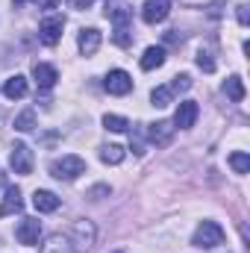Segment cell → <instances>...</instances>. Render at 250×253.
Wrapping results in <instances>:
<instances>
[{
	"label": "cell",
	"mask_w": 250,
	"mask_h": 253,
	"mask_svg": "<svg viewBox=\"0 0 250 253\" xmlns=\"http://www.w3.org/2000/svg\"><path fill=\"white\" fill-rule=\"evenodd\" d=\"M100 159L106 165H121L124 162V147L121 144H103L100 147Z\"/></svg>",
	"instance_id": "d6986e66"
},
{
	"label": "cell",
	"mask_w": 250,
	"mask_h": 253,
	"mask_svg": "<svg viewBox=\"0 0 250 253\" xmlns=\"http://www.w3.org/2000/svg\"><path fill=\"white\" fill-rule=\"evenodd\" d=\"M50 174L56 177V180H77L80 174H85V159L83 156H77V153H65L59 159H53L50 162Z\"/></svg>",
	"instance_id": "7a4b0ae2"
},
{
	"label": "cell",
	"mask_w": 250,
	"mask_h": 253,
	"mask_svg": "<svg viewBox=\"0 0 250 253\" xmlns=\"http://www.w3.org/2000/svg\"><path fill=\"white\" fill-rule=\"evenodd\" d=\"M171 97H174V91H171L168 85H159V88H153V91H150V100H153V106H156V109H165V106L171 103Z\"/></svg>",
	"instance_id": "603a6c76"
},
{
	"label": "cell",
	"mask_w": 250,
	"mask_h": 253,
	"mask_svg": "<svg viewBox=\"0 0 250 253\" xmlns=\"http://www.w3.org/2000/svg\"><path fill=\"white\" fill-rule=\"evenodd\" d=\"M103 88L109 91V94H115V97H124L132 91V77L121 71V68H115V71H109L106 74V80H103Z\"/></svg>",
	"instance_id": "5b68a950"
},
{
	"label": "cell",
	"mask_w": 250,
	"mask_h": 253,
	"mask_svg": "<svg viewBox=\"0 0 250 253\" xmlns=\"http://www.w3.org/2000/svg\"><path fill=\"white\" fill-rule=\"evenodd\" d=\"M33 77H36V83H39L42 88H53V85H56V80H59L56 68H53V65H44V62L33 65Z\"/></svg>",
	"instance_id": "9a60e30c"
},
{
	"label": "cell",
	"mask_w": 250,
	"mask_h": 253,
	"mask_svg": "<svg viewBox=\"0 0 250 253\" xmlns=\"http://www.w3.org/2000/svg\"><path fill=\"white\" fill-rule=\"evenodd\" d=\"M15 239L21 245H27V248L39 245V239H42V221L39 218H21V224L15 227Z\"/></svg>",
	"instance_id": "52a82bcc"
},
{
	"label": "cell",
	"mask_w": 250,
	"mask_h": 253,
	"mask_svg": "<svg viewBox=\"0 0 250 253\" xmlns=\"http://www.w3.org/2000/svg\"><path fill=\"white\" fill-rule=\"evenodd\" d=\"M168 88H171V91H188V88H191V77H188V74H177Z\"/></svg>",
	"instance_id": "484cf974"
},
{
	"label": "cell",
	"mask_w": 250,
	"mask_h": 253,
	"mask_svg": "<svg viewBox=\"0 0 250 253\" xmlns=\"http://www.w3.org/2000/svg\"><path fill=\"white\" fill-rule=\"evenodd\" d=\"M248 21H250V12H248V6L242 3V6H239V24H242V27H248Z\"/></svg>",
	"instance_id": "f1b7e54d"
},
{
	"label": "cell",
	"mask_w": 250,
	"mask_h": 253,
	"mask_svg": "<svg viewBox=\"0 0 250 253\" xmlns=\"http://www.w3.org/2000/svg\"><path fill=\"white\" fill-rule=\"evenodd\" d=\"M15 129H18V132L36 129V109H24L21 115H15Z\"/></svg>",
	"instance_id": "44dd1931"
},
{
	"label": "cell",
	"mask_w": 250,
	"mask_h": 253,
	"mask_svg": "<svg viewBox=\"0 0 250 253\" xmlns=\"http://www.w3.org/2000/svg\"><path fill=\"white\" fill-rule=\"evenodd\" d=\"M197 115H200V106H197L194 100H183V103L177 106V112H174V121H171V124L180 126V129H191L194 121H197Z\"/></svg>",
	"instance_id": "30bf717a"
},
{
	"label": "cell",
	"mask_w": 250,
	"mask_h": 253,
	"mask_svg": "<svg viewBox=\"0 0 250 253\" xmlns=\"http://www.w3.org/2000/svg\"><path fill=\"white\" fill-rule=\"evenodd\" d=\"M24 209V200H21V189L18 186H6V194H3V203H0V218L3 215H15Z\"/></svg>",
	"instance_id": "7c38bea8"
},
{
	"label": "cell",
	"mask_w": 250,
	"mask_h": 253,
	"mask_svg": "<svg viewBox=\"0 0 250 253\" xmlns=\"http://www.w3.org/2000/svg\"><path fill=\"white\" fill-rule=\"evenodd\" d=\"M197 68L206 71V74H212V71H215V59H212L206 50H200V53H197Z\"/></svg>",
	"instance_id": "4316f807"
},
{
	"label": "cell",
	"mask_w": 250,
	"mask_h": 253,
	"mask_svg": "<svg viewBox=\"0 0 250 253\" xmlns=\"http://www.w3.org/2000/svg\"><path fill=\"white\" fill-rule=\"evenodd\" d=\"M100 194H109V186H97V189L88 191V197H91V200H100Z\"/></svg>",
	"instance_id": "f546056e"
},
{
	"label": "cell",
	"mask_w": 250,
	"mask_h": 253,
	"mask_svg": "<svg viewBox=\"0 0 250 253\" xmlns=\"http://www.w3.org/2000/svg\"><path fill=\"white\" fill-rule=\"evenodd\" d=\"M115 44H121V47H129L132 44V33H129V27H115Z\"/></svg>",
	"instance_id": "d4e9b609"
},
{
	"label": "cell",
	"mask_w": 250,
	"mask_h": 253,
	"mask_svg": "<svg viewBox=\"0 0 250 253\" xmlns=\"http://www.w3.org/2000/svg\"><path fill=\"white\" fill-rule=\"evenodd\" d=\"M33 150L24 144V141H18L15 147H12V153H9V168L15 171V174H21V177H30L33 174Z\"/></svg>",
	"instance_id": "277c9868"
},
{
	"label": "cell",
	"mask_w": 250,
	"mask_h": 253,
	"mask_svg": "<svg viewBox=\"0 0 250 253\" xmlns=\"http://www.w3.org/2000/svg\"><path fill=\"white\" fill-rule=\"evenodd\" d=\"M115 253H121V251H115Z\"/></svg>",
	"instance_id": "1f68e13d"
},
{
	"label": "cell",
	"mask_w": 250,
	"mask_h": 253,
	"mask_svg": "<svg viewBox=\"0 0 250 253\" xmlns=\"http://www.w3.org/2000/svg\"><path fill=\"white\" fill-rule=\"evenodd\" d=\"M191 245H194V248H206V251L224 245V230H221V224H215V221H200V227L194 230Z\"/></svg>",
	"instance_id": "3957f363"
},
{
	"label": "cell",
	"mask_w": 250,
	"mask_h": 253,
	"mask_svg": "<svg viewBox=\"0 0 250 253\" xmlns=\"http://www.w3.org/2000/svg\"><path fill=\"white\" fill-rule=\"evenodd\" d=\"M62 30H65L62 15H47V18L42 21V27H39V39H42L47 47H53V44L62 39Z\"/></svg>",
	"instance_id": "8992f818"
},
{
	"label": "cell",
	"mask_w": 250,
	"mask_h": 253,
	"mask_svg": "<svg viewBox=\"0 0 250 253\" xmlns=\"http://www.w3.org/2000/svg\"><path fill=\"white\" fill-rule=\"evenodd\" d=\"M94 239H97V230H94V224L88 221V218H80V221H74V227H71V236H68V245H71V251L74 253H85L94 248Z\"/></svg>",
	"instance_id": "6da1fadb"
},
{
	"label": "cell",
	"mask_w": 250,
	"mask_h": 253,
	"mask_svg": "<svg viewBox=\"0 0 250 253\" xmlns=\"http://www.w3.org/2000/svg\"><path fill=\"white\" fill-rule=\"evenodd\" d=\"M77 47H80L83 56H94L97 47H100V30H94V27L80 30V36H77Z\"/></svg>",
	"instance_id": "8fae6325"
},
{
	"label": "cell",
	"mask_w": 250,
	"mask_h": 253,
	"mask_svg": "<svg viewBox=\"0 0 250 253\" xmlns=\"http://www.w3.org/2000/svg\"><path fill=\"white\" fill-rule=\"evenodd\" d=\"M33 6H39V9H56L59 0H33Z\"/></svg>",
	"instance_id": "83f0119b"
},
{
	"label": "cell",
	"mask_w": 250,
	"mask_h": 253,
	"mask_svg": "<svg viewBox=\"0 0 250 253\" xmlns=\"http://www.w3.org/2000/svg\"><path fill=\"white\" fill-rule=\"evenodd\" d=\"M171 15V0H147L141 6V21L144 24H162Z\"/></svg>",
	"instance_id": "ba28073f"
},
{
	"label": "cell",
	"mask_w": 250,
	"mask_h": 253,
	"mask_svg": "<svg viewBox=\"0 0 250 253\" xmlns=\"http://www.w3.org/2000/svg\"><path fill=\"white\" fill-rule=\"evenodd\" d=\"M230 168H233L236 174H248V171H250V156L245 153V150L230 153Z\"/></svg>",
	"instance_id": "7402d4cb"
},
{
	"label": "cell",
	"mask_w": 250,
	"mask_h": 253,
	"mask_svg": "<svg viewBox=\"0 0 250 253\" xmlns=\"http://www.w3.org/2000/svg\"><path fill=\"white\" fill-rule=\"evenodd\" d=\"M165 65V47H147L144 56H141V68L144 71H153V68H162Z\"/></svg>",
	"instance_id": "e0dca14e"
},
{
	"label": "cell",
	"mask_w": 250,
	"mask_h": 253,
	"mask_svg": "<svg viewBox=\"0 0 250 253\" xmlns=\"http://www.w3.org/2000/svg\"><path fill=\"white\" fill-rule=\"evenodd\" d=\"M27 77H21V74H15V77H9L6 83H3V94L9 97V100H21L24 94H27Z\"/></svg>",
	"instance_id": "2e32d148"
},
{
	"label": "cell",
	"mask_w": 250,
	"mask_h": 253,
	"mask_svg": "<svg viewBox=\"0 0 250 253\" xmlns=\"http://www.w3.org/2000/svg\"><path fill=\"white\" fill-rule=\"evenodd\" d=\"M224 94L230 97V100H236V103H242L245 100V83H242V77H230L227 83H224Z\"/></svg>",
	"instance_id": "ac0fdd59"
},
{
	"label": "cell",
	"mask_w": 250,
	"mask_h": 253,
	"mask_svg": "<svg viewBox=\"0 0 250 253\" xmlns=\"http://www.w3.org/2000/svg\"><path fill=\"white\" fill-rule=\"evenodd\" d=\"M91 3H94V0H71V6H74V9H88Z\"/></svg>",
	"instance_id": "4dcf8cb0"
},
{
	"label": "cell",
	"mask_w": 250,
	"mask_h": 253,
	"mask_svg": "<svg viewBox=\"0 0 250 253\" xmlns=\"http://www.w3.org/2000/svg\"><path fill=\"white\" fill-rule=\"evenodd\" d=\"M103 126L112 129V132H126L129 129V121L124 115H103Z\"/></svg>",
	"instance_id": "cb8c5ba5"
},
{
	"label": "cell",
	"mask_w": 250,
	"mask_h": 253,
	"mask_svg": "<svg viewBox=\"0 0 250 253\" xmlns=\"http://www.w3.org/2000/svg\"><path fill=\"white\" fill-rule=\"evenodd\" d=\"M106 18H109L115 27H129L132 9H129L126 0H106Z\"/></svg>",
	"instance_id": "9c48e42d"
},
{
	"label": "cell",
	"mask_w": 250,
	"mask_h": 253,
	"mask_svg": "<svg viewBox=\"0 0 250 253\" xmlns=\"http://www.w3.org/2000/svg\"><path fill=\"white\" fill-rule=\"evenodd\" d=\"M59 203H62V200H59L53 191H47V189H36L33 191V206H36L39 212H56Z\"/></svg>",
	"instance_id": "4fadbf2b"
},
{
	"label": "cell",
	"mask_w": 250,
	"mask_h": 253,
	"mask_svg": "<svg viewBox=\"0 0 250 253\" xmlns=\"http://www.w3.org/2000/svg\"><path fill=\"white\" fill-rule=\"evenodd\" d=\"M174 129H177V126L171 124V121H156V124L147 126V138H150L153 144H168L171 135H174Z\"/></svg>",
	"instance_id": "5bb4252c"
},
{
	"label": "cell",
	"mask_w": 250,
	"mask_h": 253,
	"mask_svg": "<svg viewBox=\"0 0 250 253\" xmlns=\"http://www.w3.org/2000/svg\"><path fill=\"white\" fill-rule=\"evenodd\" d=\"M42 253H74V251H71V245H68L65 236H50V239L42 245Z\"/></svg>",
	"instance_id": "ffe728a7"
}]
</instances>
